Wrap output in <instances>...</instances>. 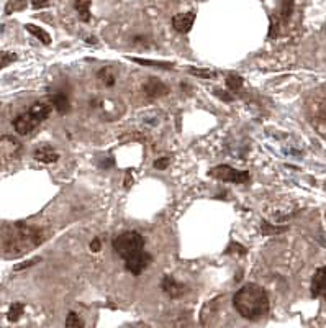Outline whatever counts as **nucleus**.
Here are the masks:
<instances>
[{
	"label": "nucleus",
	"mask_w": 326,
	"mask_h": 328,
	"mask_svg": "<svg viewBox=\"0 0 326 328\" xmlns=\"http://www.w3.org/2000/svg\"><path fill=\"white\" fill-rule=\"evenodd\" d=\"M29 112H32L36 118H38L40 122H44L49 116V113H51V110H53V105H51V102H43V100H40V102H35V104L28 108Z\"/></svg>",
	"instance_id": "obj_14"
},
{
	"label": "nucleus",
	"mask_w": 326,
	"mask_h": 328,
	"mask_svg": "<svg viewBox=\"0 0 326 328\" xmlns=\"http://www.w3.org/2000/svg\"><path fill=\"white\" fill-rule=\"evenodd\" d=\"M195 21V13L194 12H185V13H177L172 17V26L175 32H179L182 35H187Z\"/></svg>",
	"instance_id": "obj_11"
},
{
	"label": "nucleus",
	"mask_w": 326,
	"mask_h": 328,
	"mask_svg": "<svg viewBox=\"0 0 326 328\" xmlns=\"http://www.w3.org/2000/svg\"><path fill=\"white\" fill-rule=\"evenodd\" d=\"M113 250L118 256H122L123 259H128L131 256H135L136 253L144 250V238L141 233H138L135 230L123 231L113 240Z\"/></svg>",
	"instance_id": "obj_3"
},
{
	"label": "nucleus",
	"mask_w": 326,
	"mask_h": 328,
	"mask_svg": "<svg viewBox=\"0 0 326 328\" xmlns=\"http://www.w3.org/2000/svg\"><path fill=\"white\" fill-rule=\"evenodd\" d=\"M32 5H33V9L40 10L49 5V0H32Z\"/></svg>",
	"instance_id": "obj_29"
},
{
	"label": "nucleus",
	"mask_w": 326,
	"mask_h": 328,
	"mask_svg": "<svg viewBox=\"0 0 326 328\" xmlns=\"http://www.w3.org/2000/svg\"><path fill=\"white\" fill-rule=\"evenodd\" d=\"M33 156H35L36 161H40V163L53 164L59 159V153L53 146H49V144H43V146H40L38 150H35Z\"/></svg>",
	"instance_id": "obj_12"
},
{
	"label": "nucleus",
	"mask_w": 326,
	"mask_h": 328,
	"mask_svg": "<svg viewBox=\"0 0 326 328\" xmlns=\"http://www.w3.org/2000/svg\"><path fill=\"white\" fill-rule=\"evenodd\" d=\"M226 85H228V89L231 91V92L240 91L241 87H243V77L238 76V74H229L226 77Z\"/></svg>",
	"instance_id": "obj_21"
},
{
	"label": "nucleus",
	"mask_w": 326,
	"mask_h": 328,
	"mask_svg": "<svg viewBox=\"0 0 326 328\" xmlns=\"http://www.w3.org/2000/svg\"><path fill=\"white\" fill-rule=\"evenodd\" d=\"M143 92L146 94L147 97L158 99V97H162V96H167L169 87L162 81H159L158 77H150L143 85Z\"/></svg>",
	"instance_id": "obj_10"
},
{
	"label": "nucleus",
	"mask_w": 326,
	"mask_h": 328,
	"mask_svg": "<svg viewBox=\"0 0 326 328\" xmlns=\"http://www.w3.org/2000/svg\"><path fill=\"white\" fill-rule=\"evenodd\" d=\"M21 155V144L15 136H0V164H10Z\"/></svg>",
	"instance_id": "obj_5"
},
{
	"label": "nucleus",
	"mask_w": 326,
	"mask_h": 328,
	"mask_svg": "<svg viewBox=\"0 0 326 328\" xmlns=\"http://www.w3.org/2000/svg\"><path fill=\"white\" fill-rule=\"evenodd\" d=\"M213 94H215V96H217L218 99L223 100V102H233V100H234L233 94H231V92H226V91H223V89H215Z\"/></svg>",
	"instance_id": "obj_27"
},
{
	"label": "nucleus",
	"mask_w": 326,
	"mask_h": 328,
	"mask_svg": "<svg viewBox=\"0 0 326 328\" xmlns=\"http://www.w3.org/2000/svg\"><path fill=\"white\" fill-rule=\"evenodd\" d=\"M130 61L147 66V68H159V69H172L174 64L172 63H164V61H151V59H143V57H128Z\"/></svg>",
	"instance_id": "obj_16"
},
{
	"label": "nucleus",
	"mask_w": 326,
	"mask_h": 328,
	"mask_svg": "<svg viewBox=\"0 0 326 328\" xmlns=\"http://www.w3.org/2000/svg\"><path fill=\"white\" fill-rule=\"evenodd\" d=\"M233 307L243 318L249 320V322H259L269 313L271 302L264 287L249 282L236 290V294L233 295Z\"/></svg>",
	"instance_id": "obj_1"
},
{
	"label": "nucleus",
	"mask_w": 326,
	"mask_h": 328,
	"mask_svg": "<svg viewBox=\"0 0 326 328\" xmlns=\"http://www.w3.org/2000/svg\"><path fill=\"white\" fill-rule=\"evenodd\" d=\"M161 287L164 290V294H167L170 299H181L185 292H187V286L177 279H174L172 276L166 274L161 281Z\"/></svg>",
	"instance_id": "obj_8"
},
{
	"label": "nucleus",
	"mask_w": 326,
	"mask_h": 328,
	"mask_svg": "<svg viewBox=\"0 0 326 328\" xmlns=\"http://www.w3.org/2000/svg\"><path fill=\"white\" fill-rule=\"evenodd\" d=\"M167 166H169V158L167 156H162V158H159V159L154 161V167H156V169H166Z\"/></svg>",
	"instance_id": "obj_28"
},
{
	"label": "nucleus",
	"mask_w": 326,
	"mask_h": 328,
	"mask_svg": "<svg viewBox=\"0 0 326 328\" xmlns=\"http://www.w3.org/2000/svg\"><path fill=\"white\" fill-rule=\"evenodd\" d=\"M91 250L94 253H99L102 250V242H100V238H94L92 242H91Z\"/></svg>",
	"instance_id": "obj_30"
},
{
	"label": "nucleus",
	"mask_w": 326,
	"mask_h": 328,
	"mask_svg": "<svg viewBox=\"0 0 326 328\" xmlns=\"http://www.w3.org/2000/svg\"><path fill=\"white\" fill-rule=\"evenodd\" d=\"M40 123L41 122L36 118L32 112L26 110L25 113L18 115L17 118L13 120V128L18 135H29L36 127L40 125Z\"/></svg>",
	"instance_id": "obj_7"
},
{
	"label": "nucleus",
	"mask_w": 326,
	"mask_h": 328,
	"mask_svg": "<svg viewBox=\"0 0 326 328\" xmlns=\"http://www.w3.org/2000/svg\"><path fill=\"white\" fill-rule=\"evenodd\" d=\"M91 4L92 0H74V7H76V10L79 13V18L80 21H91Z\"/></svg>",
	"instance_id": "obj_15"
},
{
	"label": "nucleus",
	"mask_w": 326,
	"mask_h": 328,
	"mask_svg": "<svg viewBox=\"0 0 326 328\" xmlns=\"http://www.w3.org/2000/svg\"><path fill=\"white\" fill-rule=\"evenodd\" d=\"M26 30L32 33V35H35L36 38H38L43 45H51V36H49V33L48 32H44L41 26H36V25H32V23H28L26 26Z\"/></svg>",
	"instance_id": "obj_17"
},
{
	"label": "nucleus",
	"mask_w": 326,
	"mask_h": 328,
	"mask_svg": "<svg viewBox=\"0 0 326 328\" xmlns=\"http://www.w3.org/2000/svg\"><path fill=\"white\" fill-rule=\"evenodd\" d=\"M26 0H9L5 5V15H12L15 12L25 10L26 9Z\"/></svg>",
	"instance_id": "obj_19"
},
{
	"label": "nucleus",
	"mask_w": 326,
	"mask_h": 328,
	"mask_svg": "<svg viewBox=\"0 0 326 328\" xmlns=\"http://www.w3.org/2000/svg\"><path fill=\"white\" fill-rule=\"evenodd\" d=\"M125 187H131V174L128 172V177H125Z\"/></svg>",
	"instance_id": "obj_31"
},
{
	"label": "nucleus",
	"mask_w": 326,
	"mask_h": 328,
	"mask_svg": "<svg viewBox=\"0 0 326 328\" xmlns=\"http://www.w3.org/2000/svg\"><path fill=\"white\" fill-rule=\"evenodd\" d=\"M99 79H102V82L105 84L107 87L115 85V74H113L112 68H108V66L99 71Z\"/></svg>",
	"instance_id": "obj_20"
},
{
	"label": "nucleus",
	"mask_w": 326,
	"mask_h": 328,
	"mask_svg": "<svg viewBox=\"0 0 326 328\" xmlns=\"http://www.w3.org/2000/svg\"><path fill=\"white\" fill-rule=\"evenodd\" d=\"M312 295L316 299H323L326 302V266L316 269L312 278Z\"/></svg>",
	"instance_id": "obj_9"
},
{
	"label": "nucleus",
	"mask_w": 326,
	"mask_h": 328,
	"mask_svg": "<svg viewBox=\"0 0 326 328\" xmlns=\"http://www.w3.org/2000/svg\"><path fill=\"white\" fill-rule=\"evenodd\" d=\"M23 312H25V305L21 304V302H13L10 305V309H9V313H7V320L9 322H18L20 317L23 315Z\"/></svg>",
	"instance_id": "obj_18"
},
{
	"label": "nucleus",
	"mask_w": 326,
	"mask_h": 328,
	"mask_svg": "<svg viewBox=\"0 0 326 328\" xmlns=\"http://www.w3.org/2000/svg\"><path fill=\"white\" fill-rule=\"evenodd\" d=\"M18 57H17V54L15 53H0V69H4V68H7V66H10L12 63H15L17 61Z\"/></svg>",
	"instance_id": "obj_24"
},
{
	"label": "nucleus",
	"mask_w": 326,
	"mask_h": 328,
	"mask_svg": "<svg viewBox=\"0 0 326 328\" xmlns=\"http://www.w3.org/2000/svg\"><path fill=\"white\" fill-rule=\"evenodd\" d=\"M209 174L218 181L233 182V184H244V182H248L251 177L248 171H238V169H234V167L226 166V164H220V166L212 167Z\"/></svg>",
	"instance_id": "obj_4"
},
{
	"label": "nucleus",
	"mask_w": 326,
	"mask_h": 328,
	"mask_svg": "<svg viewBox=\"0 0 326 328\" xmlns=\"http://www.w3.org/2000/svg\"><path fill=\"white\" fill-rule=\"evenodd\" d=\"M41 261V258L38 256V258H33V259H28V261H23V262H20V264H15V271H23V269H26V267H32V266H35L36 262H40Z\"/></svg>",
	"instance_id": "obj_26"
},
{
	"label": "nucleus",
	"mask_w": 326,
	"mask_h": 328,
	"mask_svg": "<svg viewBox=\"0 0 326 328\" xmlns=\"http://www.w3.org/2000/svg\"><path fill=\"white\" fill-rule=\"evenodd\" d=\"M293 13V0H282V10H280V18L287 21Z\"/></svg>",
	"instance_id": "obj_23"
},
{
	"label": "nucleus",
	"mask_w": 326,
	"mask_h": 328,
	"mask_svg": "<svg viewBox=\"0 0 326 328\" xmlns=\"http://www.w3.org/2000/svg\"><path fill=\"white\" fill-rule=\"evenodd\" d=\"M66 326H68V328H82L84 322L79 318V315L76 312H69L68 318H66Z\"/></svg>",
	"instance_id": "obj_22"
},
{
	"label": "nucleus",
	"mask_w": 326,
	"mask_h": 328,
	"mask_svg": "<svg viewBox=\"0 0 326 328\" xmlns=\"http://www.w3.org/2000/svg\"><path fill=\"white\" fill-rule=\"evenodd\" d=\"M189 74L197 76V77H202V79H213V77H215V72H213V71H209V69H197V68H190V69H189Z\"/></svg>",
	"instance_id": "obj_25"
},
{
	"label": "nucleus",
	"mask_w": 326,
	"mask_h": 328,
	"mask_svg": "<svg viewBox=\"0 0 326 328\" xmlns=\"http://www.w3.org/2000/svg\"><path fill=\"white\" fill-rule=\"evenodd\" d=\"M51 105H53L61 115L68 113L71 110V100L68 97V94L63 92V91H59V92L51 96Z\"/></svg>",
	"instance_id": "obj_13"
},
{
	"label": "nucleus",
	"mask_w": 326,
	"mask_h": 328,
	"mask_svg": "<svg viewBox=\"0 0 326 328\" xmlns=\"http://www.w3.org/2000/svg\"><path fill=\"white\" fill-rule=\"evenodd\" d=\"M151 261H153V256L147 251L143 250V251L136 253L135 256L125 259V267H127L133 276H139L147 266L151 264Z\"/></svg>",
	"instance_id": "obj_6"
},
{
	"label": "nucleus",
	"mask_w": 326,
	"mask_h": 328,
	"mask_svg": "<svg viewBox=\"0 0 326 328\" xmlns=\"http://www.w3.org/2000/svg\"><path fill=\"white\" fill-rule=\"evenodd\" d=\"M44 240H46V235L43 230L25 223H15L9 228L4 238V253L10 258L21 256V254L32 251L33 248L40 246Z\"/></svg>",
	"instance_id": "obj_2"
}]
</instances>
